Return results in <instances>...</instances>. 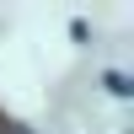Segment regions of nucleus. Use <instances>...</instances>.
Segmentation results:
<instances>
[{
  "label": "nucleus",
  "instance_id": "f257e3e1",
  "mask_svg": "<svg viewBox=\"0 0 134 134\" xmlns=\"http://www.w3.org/2000/svg\"><path fill=\"white\" fill-rule=\"evenodd\" d=\"M102 86H107L113 97H129V91H134V81H129L124 70H107V75H102Z\"/></svg>",
  "mask_w": 134,
  "mask_h": 134
},
{
  "label": "nucleus",
  "instance_id": "f03ea898",
  "mask_svg": "<svg viewBox=\"0 0 134 134\" xmlns=\"http://www.w3.org/2000/svg\"><path fill=\"white\" fill-rule=\"evenodd\" d=\"M0 124H5V118H0Z\"/></svg>",
  "mask_w": 134,
  "mask_h": 134
}]
</instances>
